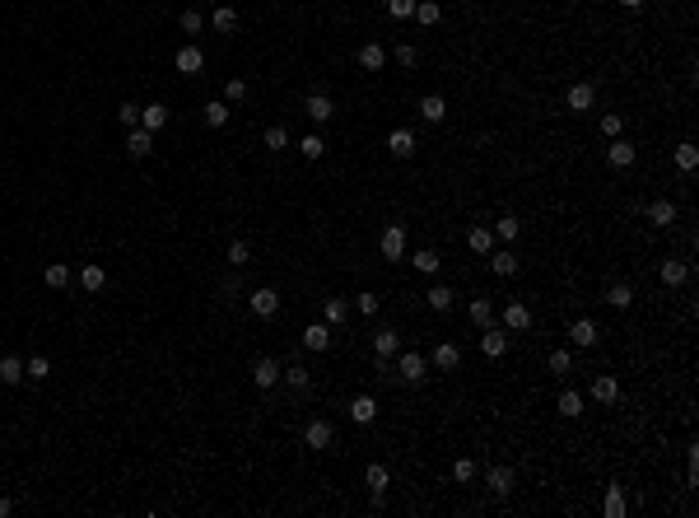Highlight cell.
Segmentation results:
<instances>
[{
    "instance_id": "obj_1",
    "label": "cell",
    "mask_w": 699,
    "mask_h": 518,
    "mask_svg": "<svg viewBox=\"0 0 699 518\" xmlns=\"http://www.w3.org/2000/svg\"><path fill=\"white\" fill-rule=\"evenodd\" d=\"M392 364H397V378L401 383H424L429 378V360L424 355H415V350H406V355H392Z\"/></svg>"
},
{
    "instance_id": "obj_2",
    "label": "cell",
    "mask_w": 699,
    "mask_h": 518,
    "mask_svg": "<svg viewBox=\"0 0 699 518\" xmlns=\"http://www.w3.org/2000/svg\"><path fill=\"white\" fill-rule=\"evenodd\" d=\"M377 252L387 261H401L406 257V225H387L382 229V238H377Z\"/></svg>"
},
{
    "instance_id": "obj_3",
    "label": "cell",
    "mask_w": 699,
    "mask_h": 518,
    "mask_svg": "<svg viewBox=\"0 0 699 518\" xmlns=\"http://www.w3.org/2000/svg\"><path fill=\"white\" fill-rule=\"evenodd\" d=\"M532 322H536V313L527 304H522V299H513V304H504V332H532Z\"/></svg>"
},
{
    "instance_id": "obj_4",
    "label": "cell",
    "mask_w": 699,
    "mask_h": 518,
    "mask_svg": "<svg viewBox=\"0 0 699 518\" xmlns=\"http://www.w3.org/2000/svg\"><path fill=\"white\" fill-rule=\"evenodd\" d=\"M592 103H597V84H588V79L569 84V94H564V108H569V113H592Z\"/></svg>"
},
{
    "instance_id": "obj_5",
    "label": "cell",
    "mask_w": 699,
    "mask_h": 518,
    "mask_svg": "<svg viewBox=\"0 0 699 518\" xmlns=\"http://www.w3.org/2000/svg\"><path fill=\"white\" fill-rule=\"evenodd\" d=\"M331 444H336V429H331V420H308V429H303V449L322 453V449H331Z\"/></svg>"
},
{
    "instance_id": "obj_6",
    "label": "cell",
    "mask_w": 699,
    "mask_h": 518,
    "mask_svg": "<svg viewBox=\"0 0 699 518\" xmlns=\"http://www.w3.org/2000/svg\"><path fill=\"white\" fill-rule=\"evenodd\" d=\"M247 308H252L256 317H275V313H280V294L271 290V285H261V290L247 294Z\"/></svg>"
},
{
    "instance_id": "obj_7",
    "label": "cell",
    "mask_w": 699,
    "mask_h": 518,
    "mask_svg": "<svg viewBox=\"0 0 699 518\" xmlns=\"http://www.w3.org/2000/svg\"><path fill=\"white\" fill-rule=\"evenodd\" d=\"M513 481H518V476H513V467H485V490L489 495H513Z\"/></svg>"
},
{
    "instance_id": "obj_8",
    "label": "cell",
    "mask_w": 699,
    "mask_h": 518,
    "mask_svg": "<svg viewBox=\"0 0 699 518\" xmlns=\"http://www.w3.org/2000/svg\"><path fill=\"white\" fill-rule=\"evenodd\" d=\"M303 113H308V122H317V126H326L336 117V103L326 98V94H308V103H303Z\"/></svg>"
},
{
    "instance_id": "obj_9",
    "label": "cell",
    "mask_w": 699,
    "mask_h": 518,
    "mask_svg": "<svg viewBox=\"0 0 699 518\" xmlns=\"http://www.w3.org/2000/svg\"><path fill=\"white\" fill-rule=\"evenodd\" d=\"M569 341H574L578 350H592L601 341V332H597V322H592V317H578L574 327H569Z\"/></svg>"
},
{
    "instance_id": "obj_10",
    "label": "cell",
    "mask_w": 699,
    "mask_h": 518,
    "mask_svg": "<svg viewBox=\"0 0 699 518\" xmlns=\"http://www.w3.org/2000/svg\"><path fill=\"white\" fill-rule=\"evenodd\" d=\"M433 364L443 373H457L462 369V346H457V341H438V346H433Z\"/></svg>"
},
{
    "instance_id": "obj_11",
    "label": "cell",
    "mask_w": 699,
    "mask_h": 518,
    "mask_svg": "<svg viewBox=\"0 0 699 518\" xmlns=\"http://www.w3.org/2000/svg\"><path fill=\"white\" fill-rule=\"evenodd\" d=\"M173 66L182 70V75H200V70H205V52H200V47H178V57H173Z\"/></svg>"
},
{
    "instance_id": "obj_12",
    "label": "cell",
    "mask_w": 699,
    "mask_h": 518,
    "mask_svg": "<svg viewBox=\"0 0 699 518\" xmlns=\"http://www.w3.org/2000/svg\"><path fill=\"white\" fill-rule=\"evenodd\" d=\"M480 350H485L489 360H504V355H508V332H504V327H485V337H480Z\"/></svg>"
},
{
    "instance_id": "obj_13",
    "label": "cell",
    "mask_w": 699,
    "mask_h": 518,
    "mask_svg": "<svg viewBox=\"0 0 699 518\" xmlns=\"http://www.w3.org/2000/svg\"><path fill=\"white\" fill-rule=\"evenodd\" d=\"M126 154L149 159V154H154V131H144V126H131V135H126Z\"/></svg>"
},
{
    "instance_id": "obj_14",
    "label": "cell",
    "mask_w": 699,
    "mask_h": 518,
    "mask_svg": "<svg viewBox=\"0 0 699 518\" xmlns=\"http://www.w3.org/2000/svg\"><path fill=\"white\" fill-rule=\"evenodd\" d=\"M252 383H256V388H261V393H266V388H275V383H280V364H275V360H271V355H261V360H256V364H252Z\"/></svg>"
},
{
    "instance_id": "obj_15",
    "label": "cell",
    "mask_w": 699,
    "mask_h": 518,
    "mask_svg": "<svg viewBox=\"0 0 699 518\" xmlns=\"http://www.w3.org/2000/svg\"><path fill=\"white\" fill-rule=\"evenodd\" d=\"M606 164H610V169H634V145L615 135V140L606 145Z\"/></svg>"
},
{
    "instance_id": "obj_16",
    "label": "cell",
    "mask_w": 699,
    "mask_h": 518,
    "mask_svg": "<svg viewBox=\"0 0 699 518\" xmlns=\"http://www.w3.org/2000/svg\"><path fill=\"white\" fill-rule=\"evenodd\" d=\"M420 117L429 126H438L448 117V98H443V94H424V98H420Z\"/></svg>"
},
{
    "instance_id": "obj_17",
    "label": "cell",
    "mask_w": 699,
    "mask_h": 518,
    "mask_svg": "<svg viewBox=\"0 0 699 518\" xmlns=\"http://www.w3.org/2000/svg\"><path fill=\"white\" fill-rule=\"evenodd\" d=\"M615 397H620V383H615L610 373H597V378H592V402H597V406H610Z\"/></svg>"
},
{
    "instance_id": "obj_18",
    "label": "cell",
    "mask_w": 699,
    "mask_h": 518,
    "mask_svg": "<svg viewBox=\"0 0 699 518\" xmlns=\"http://www.w3.org/2000/svg\"><path fill=\"white\" fill-rule=\"evenodd\" d=\"M424 304H429L433 313H453V304H457L453 285H429V294H424Z\"/></svg>"
},
{
    "instance_id": "obj_19",
    "label": "cell",
    "mask_w": 699,
    "mask_h": 518,
    "mask_svg": "<svg viewBox=\"0 0 699 518\" xmlns=\"http://www.w3.org/2000/svg\"><path fill=\"white\" fill-rule=\"evenodd\" d=\"M350 420H355V425H373L377 420V402L368 393H359L355 402H350Z\"/></svg>"
},
{
    "instance_id": "obj_20",
    "label": "cell",
    "mask_w": 699,
    "mask_h": 518,
    "mask_svg": "<svg viewBox=\"0 0 699 518\" xmlns=\"http://www.w3.org/2000/svg\"><path fill=\"white\" fill-rule=\"evenodd\" d=\"M648 220H653L657 229H671V225H676V201H666V196H657V201L648 205Z\"/></svg>"
},
{
    "instance_id": "obj_21",
    "label": "cell",
    "mask_w": 699,
    "mask_h": 518,
    "mask_svg": "<svg viewBox=\"0 0 699 518\" xmlns=\"http://www.w3.org/2000/svg\"><path fill=\"white\" fill-rule=\"evenodd\" d=\"M359 66L377 75V70L387 66V47H382V43H364V47H359Z\"/></svg>"
},
{
    "instance_id": "obj_22",
    "label": "cell",
    "mask_w": 699,
    "mask_h": 518,
    "mask_svg": "<svg viewBox=\"0 0 699 518\" xmlns=\"http://www.w3.org/2000/svg\"><path fill=\"white\" fill-rule=\"evenodd\" d=\"M466 243H471V252H480V257H489L499 238H494V229H489V225H476L471 234H466Z\"/></svg>"
},
{
    "instance_id": "obj_23",
    "label": "cell",
    "mask_w": 699,
    "mask_h": 518,
    "mask_svg": "<svg viewBox=\"0 0 699 518\" xmlns=\"http://www.w3.org/2000/svg\"><path fill=\"white\" fill-rule=\"evenodd\" d=\"M518 266H522V261L513 257L508 248H494V252H489V271H494V276H504V281H508V276H518Z\"/></svg>"
},
{
    "instance_id": "obj_24",
    "label": "cell",
    "mask_w": 699,
    "mask_h": 518,
    "mask_svg": "<svg viewBox=\"0 0 699 518\" xmlns=\"http://www.w3.org/2000/svg\"><path fill=\"white\" fill-rule=\"evenodd\" d=\"M411 266L420 271V276H438V266H443V257H438L433 248H415V252H411Z\"/></svg>"
},
{
    "instance_id": "obj_25",
    "label": "cell",
    "mask_w": 699,
    "mask_h": 518,
    "mask_svg": "<svg viewBox=\"0 0 699 518\" xmlns=\"http://www.w3.org/2000/svg\"><path fill=\"white\" fill-rule=\"evenodd\" d=\"M657 276H662V285H671V290H676V285H686V281H690V266H686V261H676V257H666Z\"/></svg>"
},
{
    "instance_id": "obj_26",
    "label": "cell",
    "mask_w": 699,
    "mask_h": 518,
    "mask_svg": "<svg viewBox=\"0 0 699 518\" xmlns=\"http://www.w3.org/2000/svg\"><path fill=\"white\" fill-rule=\"evenodd\" d=\"M303 346H308V350H326V346H331V327H326V322L303 327Z\"/></svg>"
},
{
    "instance_id": "obj_27",
    "label": "cell",
    "mask_w": 699,
    "mask_h": 518,
    "mask_svg": "<svg viewBox=\"0 0 699 518\" xmlns=\"http://www.w3.org/2000/svg\"><path fill=\"white\" fill-rule=\"evenodd\" d=\"M322 322L326 327H345L350 322V304H345V299H326L322 304Z\"/></svg>"
},
{
    "instance_id": "obj_28",
    "label": "cell",
    "mask_w": 699,
    "mask_h": 518,
    "mask_svg": "<svg viewBox=\"0 0 699 518\" xmlns=\"http://www.w3.org/2000/svg\"><path fill=\"white\" fill-rule=\"evenodd\" d=\"M140 126H144V131H164V126H168V108H164V103L140 108Z\"/></svg>"
},
{
    "instance_id": "obj_29",
    "label": "cell",
    "mask_w": 699,
    "mask_h": 518,
    "mask_svg": "<svg viewBox=\"0 0 699 518\" xmlns=\"http://www.w3.org/2000/svg\"><path fill=\"white\" fill-rule=\"evenodd\" d=\"M387 150H392L397 159H411L420 145H415V135H411V131H392V135H387Z\"/></svg>"
},
{
    "instance_id": "obj_30",
    "label": "cell",
    "mask_w": 699,
    "mask_h": 518,
    "mask_svg": "<svg viewBox=\"0 0 699 518\" xmlns=\"http://www.w3.org/2000/svg\"><path fill=\"white\" fill-rule=\"evenodd\" d=\"M280 383H289V388H294V393H308L312 373L303 369V364H289V369H280Z\"/></svg>"
},
{
    "instance_id": "obj_31",
    "label": "cell",
    "mask_w": 699,
    "mask_h": 518,
    "mask_svg": "<svg viewBox=\"0 0 699 518\" xmlns=\"http://www.w3.org/2000/svg\"><path fill=\"white\" fill-rule=\"evenodd\" d=\"M676 169L681 173H695L699 169V145H695V140H681V145H676Z\"/></svg>"
},
{
    "instance_id": "obj_32",
    "label": "cell",
    "mask_w": 699,
    "mask_h": 518,
    "mask_svg": "<svg viewBox=\"0 0 699 518\" xmlns=\"http://www.w3.org/2000/svg\"><path fill=\"white\" fill-rule=\"evenodd\" d=\"M364 481H368V490H373V495H382V490H387V485H392V472H387V467H382V462H368Z\"/></svg>"
},
{
    "instance_id": "obj_33",
    "label": "cell",
    "mask_w": 699,
    "mask_h": 518,
    "mask_svg": "<svg viewBox=\"0 0 699 518\" xmlns=\"http://www.w3.org/2000/svg\"><path fill=\"white\" fill-rule=\"evenodd\" d=\"M559 416H564V420H578V416H583V393L564 388V393H559Z\"/></svg>"
},
{
    "instance_id": "obj_34",
    "label": "cell",
    "mask_w": 699,
    "mask_h": 518,
    "mask_svg": "<svg viewBox=\"0 0 699 518\" xmlns=\"http://www.w3.org/2000/svg\"><path fill=\"white\" fill-rule=\"evenodd\" d=\"M601 514H606V518H625V490H620V485H606V500H601Z\"/></svg>"
},
{
    "instance_id": "obj_35",
    "label": "cell",
    "mask_w": 699,
    "mask_h": 518,
    "mask_svg": "<svg viewBox=\"0 0 699 518\" xmlns=\"http://www.w3.org/2000/svg\"><path fill=\"white\" fill-rule=\"evenodd\" d=\"M466 317H471L476 327H494V304H489V299H471Z\"/></svg>"
},
{
    "instance_id": "obj_36",
    "label": "cell",
    "mask_w": 699,
    "mask_h": 518,
    "mask_svg": "<svg viewBox=\"0 0 699 518\" xmlns=\"http://www.w3.org/2000/svg\"><path fill=\"white\" fill-rule=\"evenodd\" d=\"M42 281H47V290H66L70 285V266L66 261H52V266L42 271Z\"/></svg>"
},
{
    "instance_id": "obj_37",
    "label": "cell",
    "mask_w": 699,
    "mask_h": 518,
    "mask_svg": "<svg viewBox=\"0 0 699 518\" xmlns=\"http://www.w3.org/2000/svg\"><path fill=\"white\" fill-rule=\"evenodd\" d=\"M373 350H377V355H397V350H401V332H392V327H382V332L373 337Z\"/></svg>"
},
{
    "instance_id": "obj_38",
    "label": "cell",
    "mask_w": 699,
    "mask_h": 518,
    "mask_svg": "<svg viewBox=\"0 0 699 518\" xmlns=\"http://www.w3.org/2000/svg\"><path fill=\"white\" fill-rule=\"evenodd\" d=\"M210 23L220 33H238V10H233V5H220V10L210 14Z\"/></svg>"
},
{
    "instance_id": "obj_39",
    "label": "cell",
    "mask_w": 699,
    "mask_h": 518,
    "mask_svg": "<svg viewBox=\"0 0 699 518\" xmlns=\"http://www.w3.org/2000/svg\"><path fill=\"white\" fill-rule=\"evenodd\" d=\"M200 113H205V126H215V131H220V126L229 122V103H224V98H215V103H205Z\"/></svg>"
},
{
    "instance_id": "obj_40",
    "label": "cell",
    "mask_w": 699,
    "mask_h": 518,
    "mask_svg": "<svg viewBox=\"0 0 699 518\" xmlns=\"http://www.w3.org/2000/svg\"><path fill=\"white\" fill-rule=\"evenodd\" d=\"M545 364H550V373H559V378H564V373H574V350H564V346L550 350V360H545Z\"/></svg>"
},
{
    "instance_id": "obj_41",
    "label": "cell",
    "mask_w": 699,
    "mask_h": 518,
    "mask_svg": "<svg viewBox=\"0 0 699 518\" xmlns=\"http://www.w3.org/2000/svg\"><path fill=\"white\" fill-rule=\"evenodd\" d=\"M79 285H84L89 294H98L103 285H108V271H103V266H84V271H79Z\"/></svg>"
},
{
    "instance_id": "obj_42",
    "label": "cell",
    "mask_w": 699,
    "mask_h": 518,
    "mask_svg": "<svg viewBox=\"0 0 699 518\" xmlns=\"http://www.w3.org/2000/svg\"><path fill=\"white\" fill-rule=\"evenodd\" d=\"M518 234H522V225L513 220V215H499V220H494V238H504V243H518Z\"/></svg>"
},
{
    "instance_id": "obj_43",
    "label": "cell",
    "mask_w": 699,
    "mask_h": 518,
    "mask_svg": "<svg viewBox=\"0 0 699 518\" xmlns=\"http://www.w3.org/2000/svg\"><path fill=\"white\" fill-rule=\"evenodd\" d=\"M606 304H610V308H630V304H634V290H630L625 281H615V285L606 290Z\"/></svg>"
},
{
    "instance_id": "obj_44",
    "label": "cell",
    "mask_w": 699,
    "mask_h": 518,
    "mask_svg": "<svg viewBox=\"0 0 699 518\" xmlns=\"http://www.w3.org/2000/svg\"><path fill=\"white\" fill-rule=\"evenodd\" d=\"M224 257H229V266H247V261H252V243H243V238H233Z\"/></svg>"
},
{
    "instance_id": "obj_45",
    "label": "cell",
    "mask_w": 699,
    "mask_h": 518,
    "mask_svg": "<svg viewBox=\"0 0 699 518\" xmlns=\"http://www.w3.org/2000/svg\"><path fill=\"white\" fill-rule=\"evenodd\" d=\"M23 378V360L19 355H5V360H0V383H19Z\"/></svg>"
},
{
    "instance_id": "obj_46",
    "label": "cell",
    "mask_w": 699,
    "mask_h": 518,
    "mask_svg": "<svg viewBox=\"0 0 699 518\" xmlns=\"http://www.w3.org/2000/svg\"><path fill=\"white\" fill-rule=\"evenodd\" d=\"M299 154L303 159H322L326 154V140H322V135H303V140H299Z\"/></svg>"
},
{
    "instance_id": "obj_47",
    "label": "cell",
    "mask_w": 699,
    "mask_h": 518,
    "mask_svg": "<svg viewBox=\"0 0 699 518\" xmlns=\"http://www.w3.org/2000/svg\"><path fill=\"white\" fill-rule=\"evenodd\" d=\"M47 373H52V360H47V355H33V360L23 364V378H38V383H42Z\"/></svg>"
},
{
    "instance_id": "obj_48",
    "label": "cell",
    "mask_w": 699,
    "mask_h": 518,
    "mask_svg": "<svg viewBox=\"0 0 699 518\" xmlns=\"http://www.w3.org/2000/svg\"><path fill=\"white\" fill-rule=\"evenodd\" d=\"M377 308H382V299H377L373 290H364V294H355V313H364V317H373Z\"/></svg>"
},
{
    "instance_id": "obj_49",
    "label": "cell",
    "mask_w": 699,
    "mask_h": 518,
    "mask_svg": "<svg viewBox=\"0 0 699 518\" xmlns=\"http://www.w3.org/2000/svg\"><path fill=\"white\" fill-rule=\"evenodd\" d=\"M415 19H420L424 28H429V23H438V19H443V10H438L433 0H420V5H415Z\"/></svg>"
},
{
    "instance_id": "obj_50",
    "label": "cell",
    "mask_w": 699,
    "mask_h": 518,
    "mask_svg": "<svg viewBox=\"0 0 699 518\" xmlns=\"http://www.w3.org/2000/svg\"><path fill=\"white\" fill-rule=\"evenodd\" d=\"M261 145H266V150H285V145H289V131H285V126H266Z\"/></svg>"
},
{
    "instance_id": "obj_51",
    "label": "cell",
    "mask_w": 699,
    "mask_h": 518,
    "mask_svg": "<svg viewBox=\"0 0 699 518\" xmlns=\"http://www.w3.org/2000/svg\"><path fill=\"white\" fill-rule=\"evenodd\" d=\"M597 126H601V135H606V140H615V135L625 131V117H620V113H606Z\"/></svg>"
},
{
    "instance_id": "obj_52",
    "label": "cell",
    "mask_w": 699,
    "mask_h": 518,
    "mask_svg": "<svg viewBox=\"0 0 699 518\" xmlns=\"http://www.w3.org/2000/svg\"><path fill=\"white\" fill-rule=\"evenodd\" d=\"M453 481H462V485L476 481V462H471V458H457V462H453Z\"/></svg>"
},
{
    "instance_id": "obj_53",
    "label": "cell",
    "mask_w": 699,
    "mask_h": 518,
    "mask_svg": "<svg viewBox=\"0 0 699 518\" xmlns=\"http://www.w3.org/2000/svg\"><path fill=\"white\" fill-rule=\"evenodd\" d=\"M182 33H200V28H205V14H200V10H182Z\"/></svg>"
},
{
    "instance_id": "obj_54",
    "label": "cell",
    "mask_w": 699,
    "mask_h": 518,
    "mask_svg": "<svg viewBox=\"0 0 699 518\" xmlns=\"http://www.w3.org/2000/svg\"><path fill=\"white\" fill-rule=\"evenodd\" d=\"M415 5H420V0H387V14H392V19H411Z\"/></svg>"
},
{
    "instance_id": "obj_55",
    "label": "cell",
    "mask_w": 699,
    "mask_h": 518,
    "mask_svg": "<svg viewBox=\"0 0 699 518\" xmlns=\"http://www.w3.org/2000/svg\"><path fill=\"white\" fill-rule=\"evenodd\" d=\"M117 122H122L126 131H131V126H140V108H135V103H122V108H117Z\"/></svg>"
},
{
    "instance_id": "obj_56",
    "label": "cell",
    "mask_w": 699,
    "mask_h": 518,
    "mask_svg": "<svg viewBox=\"0 0 699 518\" xmlns=\"http://www.w3.org/2000/svg\"><path fill=\"white\" fill-rule=\"evenodd\" d=\"M392 57H397L401 66H415V61H420V52H415L411 43H397V47H392Z\"/></svg>"
},
{
    "instance_id": "obj_57",
    "label": "cell",
    "mask_w": 699,
    "mask_h": 518,
    "mask_svg": "<svg viewBox=\"0 0 699 518\" xmlns=\"http://www.w3.org/2000/svg\"><path fill=\"white\" fill-rule=\"evenodd\" d=\"M247 98V84L243 79H229V84H224V103H243Z\"/></svg>"
},
{
    "instance_id": "obj_58",
    "label": "cell",
    "mask_w": 699,
    "mask_h": 518,
    "mask_svg": "<svg viewBox=\"0 0 699 518\" xmlns=\"http://www.w3.org/2000/svg\"><path fill=\"white\" fill-rule=\"evenodd\" d=\"M14 514V500H5V495H0V518H10Z\"/></svg>"
},
{
    "instance_id": "obj_59",
    "label": "cell",
    "mask_w": 699,
    "mask_h": 518,
    "mask_svg": "<svg viewBox=\"0 0 699 518\" xmlns=\"http://www.w3.org/2000/svg\"><path fill=\"white\" fill-rule=\"evenodd\" d=\"M620 5H625V10H644L648 0H620Z\"/></svg>"
}]
</instances>
